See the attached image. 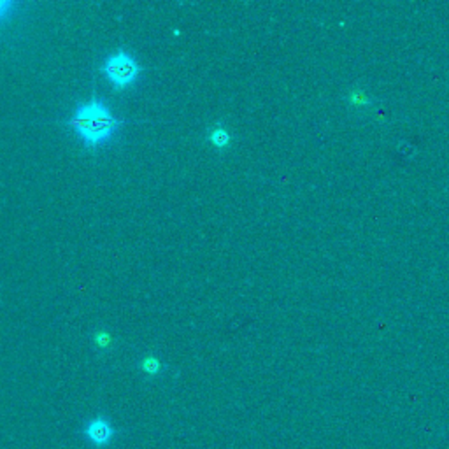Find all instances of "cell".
Masks as SVG:
<instances>
[{"label": "cell", "instance_id": "ba28073f", "mask_svg": "<svg viewBox=\"0 0 449 449\" xmlns=\"http://www.w3.org/2000/svg\"><path fill=\"white\" fill-rule=\"evenodd\" d=\"M351 102H353V104H369L367 97H365L361 92H355L353 95H351Z\"/></svg>", "mask_w": 449, "mask_h": 449}, {"label": "cell", "instance_id": "8992f818", "mask_svg": "<svg viewBox=\"0 0 449 449\" xmlns=\"http://www.w3.org/2000/svg\"><path fill=\"white\" fill-rule=\"evenodd\" d=\"M14 8H16L14 2H9V0H0V20L8 18Z\"/></svg>", "mask_w": 449, "mask_h": 449}, {"label": "cell", "instance_id": "3957f363", "mask_svg": "<svg viewBox=\"0 0 449 449\" xmlns=\"http://www.w3.org/2000/svg\"><path fill=\"white\" fill-rule=\"evenodd\" d=\"M84 433L99 448L101 446H107L109 441L114 437V430H112L111 423L105 418H95V420L90 421L86 428H84Z\"/></svg>", "mask_w": 449, "mask_h": 449}, {"label": "cell", "instance_id": "7a4b0ae2", "mask_svg": "<svg viewBox=\"0 0 449 449\" xmlns=\"http://www.w3.org/2000/svg\"><path fill=\"white\" fill-rule=\"evenodd\" d=\"M102 73L107 77L109 83L114 86V90H123L136 83L140 74V67L136 58L130 56L129 53L118 51L105 58Z\"/></svg>", "mask_w": 449, "mask_h": 449}, {"label": "cell", "instance_id": "6da1fadb", "mask_svg": "<svg viewBox=\"0 0 449 449\" xmlns=\"http://www.w3.org/2000/svg\"><path fill=\"white\" fill-rule=\"evenodd\" d=\"M121 120L109 111L101 99H92L79 105L68 120V127L81 137L86 148H97L107 142L120 129Z\"/></svg>", "mask_w": 449, "mask_h": 449}, {"label": "cell", "instance_id": "277c9868", "mask_svg": "<svg viewBox=\"0 0 449 449\" xmlns=\"http://www.w3.org/2000/svg\"><path fill=\"white\" fill-rule=\"evenodd\" d=\"M209 140H211V144L216 146L218 149H223L227 148V146H230L232 137H230L229 130L223 129V127H214V129L211 130V133H209Z\"/></svg>", "mask_w": 449, "mask_h": 449}, {"label": "cell", "instance_id": "5b68a950", "mask_svg": "<svg viewBox=\"0 0 449 449\" xmlns=\"http://www.w3.org/2000/svg\"><path fill=\"white\" fill-rule=\"evenodd\" d=\"M160 369H162V363H160V360H158V358L148 357V358H144V360H142V370H144V372H148L149 376H155V374H158V372H160Z\"/></svg>", "mask_w": 449, "mask_h": 449}, {"label": "cell", "instance_id": "52a82bcc", "mask_svg": "<svg viewBox=\"0 0 449 449\" xmlns=\"http://www.w3.org/2000/svg\"><path fill=\"white\" fill-rule=\"evenodd\" d=\"M95 344L99 346V348H107V346L111 344V335H109L107 332H99L95 335Z\"/></svg>", "mask_w": 449, "mask_h": 449}]
</instances>
